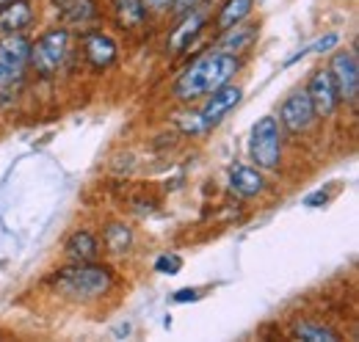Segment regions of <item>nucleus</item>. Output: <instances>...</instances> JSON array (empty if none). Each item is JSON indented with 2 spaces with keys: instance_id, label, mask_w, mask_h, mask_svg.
Instances as JSON below:
<instances>
[{
  "instance_id": "nucleus-22",
  "label": "nucleus",
  "mask_w": 359,
  "mask_h": 342,
  "mask_svg": "<svg viewBox=\"0 0 359 342\" xmlns=\"http://www.w3.org/2000/svg\"><path fill=\"white\" fill-rule=\"evenodd\" d=\"M155 271L158 273H166V276H175L182 271V256L180 254H161L155 259Z\"/></svg>"
},
{
  "instance_id": "nucleus-5",
  "label": "nucleus",
  "mask_w": 359,
  "mask_h": 342,
  "mask_svg": "<svg viewBox=\"0 0 359 342\" xmlns=\"http://www.w3.org/2000/svg\"><path fill=\"white\" fill-rule=\"evenodd\" d=\"M249 155L260 171H276L282 166V132L273 116H263L255 122L249 135Z\"/></svg>"
},
{
  "instance_id": "nucleus-18",
  "label": "nucleus",
  "mask_w": 359,
  "mask_h": 342,
  "mask_svg": "<svg viewBox=\"0 0 359 342\" xmlns=\"http://www.w3.org/2000/svg\"><path fill=\"white\" fill-rule=\"evenodd\" d=\"M111 8L125 31H141L147 22V8L141 0H111Z\"/></svg>"
},
{
  "instance_id": "nucleus-4",
  "label": "nucleus",
  "mask_w": 359,
  "mask_h": 342,
  "mask_svg": "<svg viewBox=\"0 0 359 342\" xmlns=\"http://www.w3.org/2000/svg\"><path fill=\"white\" fill-rule=\"evenodd\" d=\"M241 97H243V88H241V86L226 83V86H222V88H216L213 94H208L205 108H202L199 114L188 116L191 122H182L185 132H208V130L219 128L226 119V114L238 108Z\"/></svg>"
},
{
  "instance_id": "nucleus-17",
  "label": "nucleus",
  "mask_w": 359,
  "mask_h": 342,
  "mask_svg": "<svg viewBox=\"0 0 359 342\" xmlns=\"http://www.w3.org/2000/svg\"><path fill=\"white\" fill-rule=\"evenodd\" d=\"M130 246H133V229L125 221H111L102 229V249L108 254H128Z\"/></svg>"
},
{
  "instance_id": "nucleus-7",
  "label": "nucleus",
  "mask_w": 359,
  "mask_h": 342,
  "mask_svg": "<svg viewBox=\"0 0 359 342\" xmlns=\"http://www.w3.org/2000/svg\"><path fill=\"white\" fill-rule=\"evenodd\" d=\"M31 58V42L22 34L0 36V86L11 83L14 78L22 75Z\"/></svg>"
},
{
  "instance_id": "nucleus-11",
  "label": "nucleus",
  "mask_w": 359,
  "mask_h": 342,
  "mask_svg": "<svg viewBox=\"0 0 359 342\" xmlns=\"http://www.w3.org/2000/svg\"><path fill=\"white\" fill-rule=\"evenodd\" d=\"M116 55H119V47L108 34H102V31L83 34V58L91 64V69H97V72L108 69L116 61Z\"/></svg>"
},
{
  "instance_id": "nucleus-25",
  "label": "nucleus",
  "mask_w": 359,
  "mask_h": 342,
  "mask_svg": "<svg viewBox=\"0 0 359 342\" xmlns=\"http://www.w3.org/2000/svg\"><path fill=\"white\" fill-rule=\"evenodd\" d=\"M329 199H332V193H326V191H315V193H307V196H304V207H323Z\"/></svg>"
},
{
  "instance_id": "nucleus-14",
  "label": "nucleus",
  "mask_w": 359,
  "mask_h": 342,
  "mask_svg": "<svg viewBox=\"0 0 359 342\" xmlns=\"http://www.w3.org/2000/svg\"><path fill=\"white\" fill-rule=\"evenodd\" d=\"M34 22V6L31 0H11L0 6V36L22 34Z\"/></svg>"
},
{
  "instance_id": "nucleus-24",
  "label": "nucleus",
  "mask_w": 359,
  "mask_h": 342,
  "mask_svg": "<svg viewBox=\"0 0 359 342\" xmlns=\"http://www.w3.org/2000/svg\"><path fill=\"white\" fill-rule=\"evenodd\" d=\"M202 299V293L196 290V287H182V290H177L175 296H172V301L175 303H194V301Z\"/></svg>"
},
{
  "instance_id": "nucleus-3",
  "label": "nucleus",
  "mask_w": 359,
  "mask_h": 342,
  "mask_svg": "<svg viewBox=\"0 0 359 342\" xmlns=\"http://www.w3.org/2000/svg\"><path fill=\"white\" fill-rule=\"evenodd\" d=\"M69 55V31L67 28H50L36 42H31L28 64L39 78H53Z\"/></svg>"
},
{
  "instance_id": "nucleus-23",
  "label": "nucleus",
  "mask_w": 359,
  "mask_h": 342,
  "mask_svg": "<svg viewBox=\"0 0 359 342\" xmlns=\"http://www.w3.org/2000/svg\"><path fill=\"white\" fill-rule=\"evenodd\" d=\"M141 3H144L147 14H169L175 6V0H141Z\"/></svg>"
},
{
  "instance_id": "nucleus-26",
  "label": "nucleus",
  "mask_w": 359,
  "mask_h": 342,
  "mask_svg": "<svg viewBox=\"0 0 359 342\" xmlns=\"http://www.w3.org/2000/svg\"><path fill=\"white\" fill-rule=\"evenodd\" d=\"M202 0H175V6H172V11H177V14H185V11H191L194 6H199Z\"/></svg>"
},
{
  "instance_id": "nucleus-13",
  "label": "nucleus",
  "mask_w": 359,
  "mask_h": 342,
  "mask_svg": "<svg viewBox=\"0 0 359 342\" xmlns=\"http://www.w3.org/2000/svg\"><path fill=\"white\" fill-rule=\"evenodd\" d=\"M229 191L241 199H252V196H260L266 191V177L257 166H235L229 171V179H226Z\"/></svg>"
},
{
  "instance_id": "nucleus-27",
  "label": "nucleus",
  "mask_w": 359,
  "mask_h": 342,
  "mask_svg": "<svg viewBox=\"0 0 359 342\" xmlns=\"http://www.w3.org/2000/svg\"><path fill=\"white\" fill-rule=\"evenodd\" d=\"M6 3H11V0H0V6H6Z\"/></svg>"
},
{
  "instance_id": "nucleus-12",
  "label": "nucleus",
  "mask_w": 359,
  "mask_h": 342,
  "mask_svg": "<svg viewBox=\"0 0 359 342\" xmlns=\"http://www.w3.org/2000/svg\"><path fill=\"white\" fill-rule=\"evenodd\" d=\"M58 20L64 25H89L100 20V3L97 0H50Z\"/></svg>"
},
{
  "instance_id": "nucleus-15",
  "label": "nucleus",
  "mask_w": 359,
  "mask_h": 342,
  "mask_svg": "<svg viewBox=\"0 0 359 342\" xmlns=\"http://www.w3.org/2000/svg\"><path fill=\"white\" fill-rule=\"evenodd\" d=\"M257 36H260V28H257V25H252V22H249V25L238 22V25H232V28L222 31V36L216 39V47H219V50H226V53L241 55V53H246V50L255 47Z\"/></svg>"
},
{
  "instance_id": "nucleus-6",
  "label": "nucleus",
  "mask_w": 359,
  "mask_h": 342,
  "mask_svg": "<svg viewBox=\"0 0 359 342\" xmlns=\"http://www.w3.org/2000/svg\"><path fill=\"white\" fill-rule=\"evenodd\" d=\"M329 72H332V81L337 86V97L340 102H348L354 105L359 97V61L354 50H340L332 55L329 61Z\"/></svg>"
},
{
  "instance_id": "nucleus-1",
  "label": "nucleus",
  "mask_w": 359,
  "mask_h": 342,
  "mask_svg": "<svg viewBox=\"0 0 359 342\" xmlns=\"http://www.w3.org/2000/svg\"><path fill=\"white\" fill-rule=\"evenodd\" d=\"M241 72V58L235 53H226L219 47L205 50L196 61H191L175 81V97L180 102H194L199 97L213 94L216 88L232 83V78Z\"/></svg>"
},
{
  "instance_id": "nucleus-9",
  "label": "nucleus",
  "mask_w": 359,
  "mask_h": 342,
  "mask_svg": "<svg viewBox=\"0 0 359 342\" xmlns=\"http://www.w3.org/2000/svg\"><path fill=\"white\" fill-rule=\"evenodd\" d=\"M307 94H310V100H313V108L318 119H332L334 111L340 108L337 86L332 81V72H329V69H315L310 83H307Z\"/></svg>"
},
{
  "instance_id": "nucleus-2",
  "label": "nucleus",
  "mask_w": 359,
  "mask_h": 342,
  "mask_svg": "<svg viewBox=\"0 0 359 342\" xmlns=\"http://www.w3.org/2000/svg\"><path fill=\"white\" fill-rule=\"evenodd\" d=\"M53 287L69 299L78 301H91L102 299L111 293L114 287V271L108 265L94 262H72L69 268H61L53 273Z\"/></svg>"
},
{
  "instance_id": "nucleus-21",
  "label": "nucleus",
  "mask_w": 359,
  "mask_h": 342,
  "mask_svg": "<svg viewBox=\"0 0 359 342\" xmlns=\"http://www.w3.org/2000/svg\"><path fill=\"white\" fill-rule=\"evenodd\" d=\"M340 42V36L337 34H329V36H323V39H318V42H313L310 47H304V50H299L293 58H287L285 61V67H290V64H296L299 58H304V55H310V53H326V50H332L334 44Z\"/></svg>"
},
{
  "instance_id": "nucleus-10",
  "label": "nucleus",
  "mask_w": 359,
  "mask_h": 342,
  "mask_svg": "<svg viewBox=\"0 0 359 342\" xmlns=\"http://www.w3.org/2000/svg\"><path fill=\"white\" fill-rule=\"evenodd\" d=\"M208 8L199 3V6H194L191 11H185L182 14V20H180V25L169 34V42H166V50L172 53V55H177L182 50H188L191 42L202 34V28H205V22H208Z\"/></svg>"
},
{
  "instance_id": "nucleus-16",
  "label": "nucleus",
  "mask_w": 359,
  "mask_h": 342,
  "mask_svg": "<svg viewBox=\"0 0 359 342\" xmlns=\"http://www.w3.org/2000/svg\"><path fill=\"white\" fill-rule=\"evenodd\" d=\"M64 254L69 262H94L100 256V240L89 229H75L64 243Z\"/></svg>"
},
{
  "instance_id": "nucleus-19",
  "label": "nucleus",
  "mask_w": 359,
  "mask_h": 342,
  "mask_svg": "<svg viewBox=\"0 0 359 342\" xmlns=\"http://www.w3.org/2000/svg\"><path fill=\"white\" fill-rule=\"evenodd\" d=\"M255 11V0H224L216 14V31H226L238 22H243Z\"/></svg>"
},
{
  "instance_id": "nucleus-8",
  "label": "nucleus",
  "mask_w": 359,
  "mask_h": 342,
  "mask_svg": "<svg viewBox=\"0 0 359 342\" xmlns=\"http://www.w3.org/2000/svg\"><path fill=\"white\" fill-rule=\"evenodd\" d=\"M315 108H313V100H310V94H307V88H299V91H293L285 102H282V108H279V125L287 130V132H307V130L315 125Z\"/></svg>"
},
{
  "instance_id": "nucleus-20",
  "label": "nucleus",
  "mask_w": 359,
  "mask_h": 342,
  "mask_svg": "<svg viewBox=\"0 0 359 342\" xmlns=\"http://www.w3.org/2000/svg\"><path fill=\"white\" fill-rule=\"evenodd\" d=\"M293 334L299 340H307V342H337L340 340V331H334L332 326L326 323H318V320H299L293 326Z\"/></svg>"
}]
</instances>
